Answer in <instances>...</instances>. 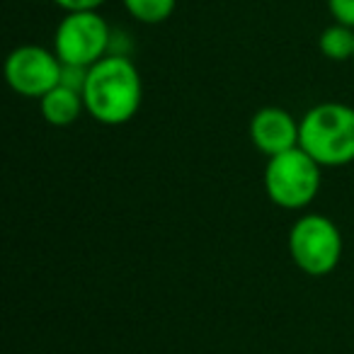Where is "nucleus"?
<instances>
[{
	"label": "nucleus",
	"instance_id": "nucleus-1",
	"mask_svg": "<svg viewBox=\"0 0 354 354\" xmlns=\"http://www.w3.org/2000/svg\"><path fill=\"white\" fill-rule=\"evenodd\" d=\"M85 109L102 124H124L141 104V75L122 54H107L90 66L83 88Z\"/></svg>",
	"mask_w": 354,
	"mask_h": 354
},
{
	"label": "nucleus",
	"instance_id": "nucleus-2",
	"mask_svg": "<svg viewBox=\"0 0 354 354\" xmlns=\"http://www.w3.org/2000/svg\"><path fill=\"white\" fill-rule=\"evenodd\" d=\"M299 146L318 165L339 167L354 160V109L323 102L301 119Z\"/></svg>",
	"mask_w": 354,
	"mask_h": 354
},
{
	"label": "nucleus",
	"instance_id": "nucleus-3",
	"mask_svg": "<svg viewBox=\"0 0 354 354\" xmlns=\"http://www.w3.org/2000/svg\"><path fill=\"white\" fill-rule=\"evenodd\" d=\"M270 199L281 209H304L318 194L320 165L301 146L270 158L265 170Z\"/></svg>",
	"mask_w": 354,
	"mask_h": 354
},
{
	"label": "nucleus",
	"instance_id": "nucleus-4",
	"mask_svg": "<svg viewBox=\"0 0 354 354\" xmlns=\"http://www.w3.org/2000/svg\"><path fill=\"white\" fill-rule=\"evenodd\" d=\"M112 41V32L97 10L66 12L54 35V51L61 64L90 68L104 59Z\"/></svg>",
	"mask_w": 354,
	"mask_h": 354
},
{
	"label": "nucleus",
	"instance_id": "nucleus-5",
	"mask_svg": "<svg viewBox=\"0 0 354 354\" xmlns=\"http://www.w3.org/2000/svg\"><path fill=\"white\" fill-rule=\"evenodd\" d=\"M289 250L301 270L320 277L337 267L342 255V238L330 218L310 214L296 221V226L291 228Z\"/></svg>",
	"mask_w": 354,
	"mask_h": 354
},
{
	"label": "nucleus",
	"instance_id": "nucleus-6",
	"mask_svg": "<svg viewBox=\"0 0 354 354\" xmlns=\"http://www.w3.org/2000/svg\"><path fill=\"white\" fill-rule=\"evenodd\" d=\"M61 59L56 51L27 44L17 46L6 61V78L15 93L25 97H44L61 83Z\"/></svg>",
	"mask_w": 354,
	"mask_h": 354
},
{
	"label": "nucleus",
	"instance_id": "nucleus-7",
	"mask_svg": "<svg viewBox=\"0 0 354 354\" xmlns=\"http://www.w3.org/2000/svg\"><path fill=\"white\" fill-rule=\"evenodd\" d=\"M250 136L255 141V146L272 158L299 146L301 124H296L294 117L289 112H284V109L265 107L252 117Z\"/></svg>",
	"mask_w": 354,
	"mask_h": 354
},
{
	"label": "nucleus",
	"instance_id": "nucleus-8",
	"mask_svg": "<svg viewBox=\"0 0 354 354\" xmlns=\"http://www.w3.org/2000/svg\"><path fill=\"white\" fill-rule=\"evenodd\" d=\"M83 107H85L83 93L66 88V85H56L54 90H49L41 97V114L54 127H71L80 117Z\"/></svg>",
	"mask_w": 354,
	"mask_h": 354
},
{
	"label": "nucleus",
	"instance_id": "nucleus-9",
	"mask_svg": "<svg viewBox=\"0 0 354 354\" xmlns=\"http://www.w3.org/2000/svg\"><path fill=\"white\" fill-rule=\"evenodd\" d=\"M320 54L330 61H347L354 59V27H347L342 22L325 27L320 35Z\"/></svg>",
	"mask_w": 354,
	"mask_h": 354
},
{
	"label": "nucleus",
	"instance_id": "nucleus-10",
	"mask_svg": "<svg viewBox=\"0 0 354 354\" xmlns=\"http://www.w3.org/2000/svg\"><path fill=\"white\" fill-rule=\"evenodd\" d=\"M127 12L133 20L143 22V25H158L165 22L167 17L175 12L177 0H122Z\"/></svg>",
	"mask_w": 354,
	"mask_h": 354
},
{
	"label": "nucleus",
	"instance_id": "nucleus-11",
	"mask_svg": "<svg viewBox=\"0 0 354 354\" xmlns=\"http://www.w3.org/2000/svg\"><path fill=\"white\" fill-rule=\"evenodd\" d=\"M328 10L335 22L354 27V0H328Z\"/></svg>",
	"mask_w": 354,
	"mask_h": 354
},
{
	"label": "nucleus",
	"instance_id": "nucleus-12",
	"mask_svg": "<svg viewBox=\"0 0 354 354\" xmlns=\"http://www.w3.org/2000/svg\"><path fill=\"white\" fill-rule=\"evenodd\" d=\"M56 6L64 8L66 12H83V10H97L107 0H54Z\"/></svg>",
	"mask_w": 354,
	"mask_h": 354
},
{
	"label": "nucleus",
	"instance_id": "nucleus-13",
	"mask_svg": "<svg viewBox=\"0 0 354 354\" xmlns=\"http://www.w3.org/2000/svg\"><path fill=\"white\" fill-rule=\"evenodd\" d=\"M352 61H354V59H352Z\"/></svg>",
	"mask_w": 354,
	"mask_h": 354
}]
</instances>
